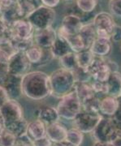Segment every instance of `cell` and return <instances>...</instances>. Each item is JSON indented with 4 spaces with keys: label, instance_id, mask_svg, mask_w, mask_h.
Segmentation results:
<instances>
[{
    "label": "cell",
    "instance_id": "cell-1",
    "mask_svg": "<svg viewBox=\"0 0 121 146\" xmlns=\"http://www.w3.org/2000/svg\"><path fill=\"white\" fill-rule=\"evenodd\" d=\"M21 91L29 99L41 101L47 98L51 95L49 76L40 71L29 72L22 76Z\"/></svg>",
    "mask_w": 121,
    "mask_h": 146
},
{
    "label": "cell",
    "instance_id": "cell-2",
    "mask_svg": "<svg viewBox=\"0 0 121 146\" xmlns=\"http://www.w3.org/2000/svg\"><path fill=\"white\" fill-rule=\"evenodd\" d=\"M51 95L61 98L65 95L74 91L76 80L73 73L71 71L59 68L53 72L50 76Z\"/></svg>",
    "mask_w": 121,
    "mask_h": 146
},
{
    "label": "cell",
    "instance_id": "cell-3",
    "mask_svg": "<svg viewBox=\"0 0 121 146\" xmlns=\"http://www.w3.org/2000/svg\"><path fill=\"white\" fill-rule=\"evenodd\" d=\"M92 132L95 141L111 143L115 137L121 135L120 124L116 123L112 117L102 116Z\"/></svg>",
    "mask_w": 121,
    "mask_h": 146
},
{
    "label": "cell",
    "instance_id": "cell-4",
    "mask_svg": "<svg viewBox=\"0 0 121 146\" xmlns=\"http://www.w3.org/2000/svg\"><path fill=\"white\" fill-rule=\"evenodd\" d=\"M26 19L33 27L34 30H41L52 27L56 19V12L53 8L41 5L32 11Z\"/></svg>",
    "mask_w": 121,
    "mask_h": 146
},
{
    "label": "cell",
    "instance_id": "cell-5",
    "mask_svg": "<svg viewBox=\"0 0 121 146\" xmlns=\"http://www.w3.org/2000/svg\"><path fill=\"white\" fill-rule=\"evenodd\" d=\"M59 99L57 107L55 108L59 118L66 120H74L82 110L81 103L76 93L72 91Z\"/></svg>",
    "mask_w": 121,
    "mask_h": 146
},
{
    "label": "cell",
    "instance_id": "cell-6",
    "mask_svg": "<svg viewBox=\"0 0 121 146\" xmlns=\"http://www.w3.org/2000/svg\"><path fill=\"white\" fill-rule=\"evenodd\" d=\"M114 64V62L107 61L105 58L95 57L94 60L87 70L94 80L106 82L111 72H118V65L113 67Z\"/></svg>",
    "mask_w": 121,
    "mask_h": 146
},
{
    "label": "cell",
    "instance_id": "cell-7",
    "mask_svg": "<svg viewBox=\"0 0 121 146\" xmlns=\"http://www.w3.org/2000/svg\"><path fill=\"white\" fill-rule=\"evenodd\" d=\"M92 24L95 29L96 36L99 37L111 38L113 32L117 26L114 16L105 11H101L96 14L92 21Z\"/></svg>",
    "mask_w": 121,
    "mask_h": 146
},
{
    "label": "cell",
    "instance_id": "cell-8",
    "mask_svg": "<svg viewBox=\"0 0 121 146\" xmlns=\"http://www.w3.org/2000/svg\"><path fill=\"white\" fill-rule=\"evenodd\" d=\"M102 117V115L99 112H91L81 110L73 121L76 128L84 134L92 132Z\"/></svg>",
    "mask_w": 121,
    "mask_h": 146
},
{
    "label": "cell",
    "instance_id": "cell-9",
    "mask_svg": "<svg viewBox=\"0 0 121 146\" xmlns=\"http://www.w3.org/2000/svg\"><path fill=\"white\" fill-rule=\"evenodd\" d=\"M7 72L17 76H24L29 72L32 64L28 60L25 52L14 53L7 61Z\"/></svg>",
    "mask_w": 121,
    "mask_h": 146
},
{
    "label": "cell",
    "instance_id": "cell-10",
    "mask_svg": "<svg viewBox=\"0 0 121 146\" xmlns=\"http://www.w3.org/2000/svg\"><path fill=\"white\" fill-rule=\"evenodd\" d=\"M22 77L6 73L0 76V85L4 89L9 99L17 100L22 95L21 91Z\"/></svg>",
    "mask_w": 121,
    "mask_h": 146
},
{
    "label": "cell",
    "instance_id": "cell-11",
    "mask_svg": "<svg viewBox=\"0 0 121 146\" xmlns=\"http://www.w3.org/2000/svg\"><path fill=\"white\" fill-rule=\"evenodd\" d=\"M11 39L15 40H30L34 34V29L26 18H22L13 22L9 26Z\"/></svg>",
    "mask_w": 121,
    "mask_h": 146
},
{
    "label": "cell",
    "instance_id": "cell-12",
    "mask_svg": "<svg viewBox=\"0 0 121 146\" xmlns=\"http://www.w3.org/2000/svg\"><path fill=\"white\" fill-rule=\"evenodd\" d=\"M0 114L6 127L11 123L23 118V109L17 100L8 99L0 107Z\"/></svg>",
    "mask_w": 121,
    "mask_h": 146
},
{
    "label": "cell",
    "instance_id": "cell-13",
    "mask_svg": "<svg viewBox=\"0 0 121 146\" xmlns=\"http://www.w3.org/2000/svg\"><path fill=\"white\" fill-rule=\"evenodd\" d=\"M0 17L9 27L16 21L25 18L22 16L16 0H0Z\"/></svg>",
    "mask_w": 121,
    "mask_h": 146
},
{
    "label": "cell",
    "instance_id": "cell-14",
    "mask_svg": "<svg viewBox=\"0 0 121 146\" xmlns=\"http://www.w3.org/2000/svg\"><path fill=\"white\" fill-rule=\"evenodd\" d=\"M83 24H84L83 20L80 17L76 15L68 13L63 16L57 35L66 36L76 34L78 33Z\"/></svg>",
    "mask_w": 121,
    "mask_h": 146
},
{
    "label": "cell",
    "instance_id": "cell-15",
    "mask_svg": "<svg viewBox=\"0 0 121 146\" xmlns=\"http://www.w3.org/2000/svg\"><path fill=\"white\" fill-rule=\"evenodd\" d=\"M25 54L31 64L47 63L53 58L50 49H42L35 44L28 48Z\"/></svg>",
    "mask_w": 121,
    "mask_h": 146
},
{
    "label": "cell",
    "instance_id": "cell-16",
    "mask_svg": "<svg viewBox=\"0 0 121 146\" xmlns=\"http://www.w3.org/2000/svg\"><path fill=\"white\" fill-rule=\"evenodd\" d=\"M57 38V32L52 27L41 30H35L33 34V43L42 49H50Z\"/></svg>",
    "mask_w": 121,
    "mask_h": 146
},
{
    "label": "cell",
    "instance_id": "cell-17",
    "mask_svg": "<svg viewBox=\"0 0 121 146\" xmlns=\"http://www.w3.org/2000/svg\"><path fill=\"white\" fill-rule=\"evenodd\" d=\"M90 50L95 57L105 58L108 56L112 50L111 38L96 36Z\"/></svg>",
    "mask_w": 121,
    "mask_h": 146
},
{
    "label": "cell",
    "instance_id": "cell-18",
    "mask_svg": "<svg viewBox=\"0 0 121 146\" xmlns=\"http://www.w3.org/2000/svg\"><path fill=\"white\" fill-rule=\"evenodd\" d=\"M120 107V97H112L106 95L100 100L99 113L105 117H112L116 110Z\"/></svg>",
    "mask_w": 121,
    "mask_h": 146
},
{
    "label": "cell",
    "instance_id": "cell-19",
    "mask_svg": "<svg viewBox=\"0 0 121 146\" xmlns=\"http://www.w3.org/2000/svg\"><path fill=\"white\" fill-rule=\"evenodd\" d=\"M68 129L59 121L47 125L46 136L52 141V143H60L65 141Z\"/></svg>",
    "mask_w": 121,
    "mask_h": 146
},
{
    "label": "cell",
    "instance_id": "cell-20",
    "mask_svg": "<svg viewBox=\"0 0 121 146\" xmlns=\"http://www.w3.org/2000/svg\"><path fill=\"white\" fill-rule=\"evenodd\" d=\"M50 51L53 58L57 59H59L68 53L72 52L68 42L63 37L59 35H57V38L55 39L52 46L50 47Z\"/></svg>",
    "mask_w": 121,
    "mask_h": 146
},
{
    "label": "cell",
    "instance_id": "cell-21",
    "mask_svg": "<svg viewBox=\"0 0 121 146\" xmlns=\"http://www.w3.org/2000/svg\"><path fill=\"white\" fill-rule=\"evenodd\" d=\"M37 119L42 121L45 125H49L59 120L58 112L52 106H44L37 111Z\"/></svg>",
    "mask_w": 121,
    "mask_h": 146
},
{
    "label": "cell",
    "instance_id": "cell-22",
    "mask_svg": "<svg viewBox=\"0 0 121 146\" xmlns=\"http://www.w3.org/2000/svg\"><path fill=\"white\" fill-rule=\"evenodd\" d=\"M78 33L83 41L85 50H90V46H92L93 42L97 36L92 22L84 23L78 32Z\"/></svg>",
    "mask_w": 121,
    "mask_h": 146
},
{
    "label": "cell",
    "instance_id": "cell-23",
    "mask_svg": "<svg viewBox=\"0 0 121 146\" xmlns=\"http://www.w3.org/2000/svg\"><path fill=\"white\" fill-rule=\"evenodd\" d=\"M107 87V95L112 97H120L121 80L120 72H111L108 80L106 81Z\"/></svg>",
    "mask_w": 121,
    "mask_h": 146
},
{
    "label": "cell",
    "instance_id": "cell-24",
    "mask_svg": "<svg viewBox=\"0 0 121 146\" xmlns=\"http://www.w3.org/2000/svg\"><path fill=\"white\" fill-rule=\"evenodd\" d=\"M46 127L42 121L36 119L31 123H29L27 127V136L32 141L39 139L46 136Z\"/></svg>",
    "mask_w": 121,
    "mask_h": 146
},
{
    "label": "cell",
    "instance_id": "cell-25",
    "mask_svg": "<svg viewBox=\"0 0 121 146\" xmlns=\"http://www.w3.org/2000/svg\"><path fill=\"white\" fill-rule=\"evenodd\" d=\"M74 92L79 98L80 103L96 95L92 88V85L88 82H76Z\"/></svg>",
    "mask_w": 121,
    "mask_h": 146
},
{
    "label": "cell",
    "instance_id": "cell-26",
    "mask_svg": "<svg viewBox=\"0 0 121 146\" xmlns=\"http://www.w3.org/2000/svg\"><path fill=\"white\" fill-rule=\"evenodd\" d=\"M22 16L26 18L32 11L42 5L41 0H16Z\"/></svg>",
    "mask_w": 121,
    "mask_h": 146
},
{
    "label": "cell",
    "instance_id": "cell-27",
    "mask_svg": "<svg viewBox=\"0 0 121 146\" xmlns=\"http://www.w3.org/2000/svg\"><path fill=\"white\" fill-rule=\"evenodd\" d=\"M28 124H29V123L23 117L20 119L11 123L8 126H7L6 128L10 131L16 138H18V137L26 135Z\"/></svg>",
    "mask_w": 121,
    "mask_h": 146
},
{
    "label": "cell",
    "instance_id": "cell-28",
    "mask_svg": "<svg viewBox=\"0 0 121 146\" xmlns=\"http://www.w3.org/2000/svg\"><path fill=\"white\" fill-rule=\"evenodd\" d=\"M76 58L77 66L79 68L87 69L94 60L95 56L91 53L90 50H85L80 52L76 53Z\"/></svg>",
    "mask_w": 121,
    "mask_h": 146
},
{
    "label": "cell",
    "instance_id": "cell-29",
    "mask_svg": "<svg viewBox=\"0 0 121 146\" xmlns=\"http://www.w3.org/2000/svg\"><path fill=\"white\" fill-rule=\"evenodd\" d=\"M84 141V133L73 127L67 131L65 141L74 146H80Z\"/></svg>",
    "mask_w": 121,
    "mask_h": 146
},
{
    "label": "cell",
    "instance_id": "cell-30",
    "mask_svg": "<svg viewBox=\"0 0 121 146\" xmlns=\"http://www.w3.org/2000/svg\"><path fill=\"white\" fill-rule=\"evenodd\" d=\"M62 37H63L68 42L72 52L78 53L82 50H85L84 43H83L81 37L80 36L79 33L70 35V36H62Z\"/></svg>",
    "mask_w": 121,
    "mask_h": 146
},
{
    "label": "cell",
    "instance_id": "cell-31",
    "mask_svg": "<svg viewBox=\"0 0 121 146\" xmlns=\"http://www.w3.org/2000/svg\"><path fill=\"white\" fill-rule=\"evenodd\" d=\"M99 0H75L76 7L85 15L90 14L96 9Z\"/></svg>",
    "mask_w": 121,
    "mask_h": 146
},
{
    "label": "cell",
    "instance_id": "cell-32",
    "mask_svg": "<svg viewBox=\"0 0 121 146\" xmlns=\"http://www.w3.org/2000/svg\"><path fill=\"white\" fill-rule=\"evenodd\" d=\"M60 64L62 68L68 70L71 72H73L76 68H77V63H76V53L70 52L59 58Z\"/></svg>",
    "mask_w": 121,
    "mask_h": 146
},
{
    "label": "cell",
    "instance_id": "cell-33",
    "mask_svg": "<svg viewBox=\"0 0 121 146\" xmlns=\"http://www.w3.org/2000/svg\"><path fill=\"white\" fill-rule=\"evenodd\" d=\"M100 98L98 95H94L89 99L81 102V107L83 110L91 112H99Z\"/></svg>",
    "mask_w": 121,
    "mask_h": 146
},
{
    "label": "cell",
    "instance_id": "cell-34",
    "mask_svg": "<svg viewBox=\"0 0 121 146\" xmlns=\"http://www.w3.org/2000/svg\"><path fill=\"white\" fill-rule=\"evenodd\" d=\"M16 137L7 128L0 132V143L2 146H14Z\"/></svg>",
    "mask_w": 121,
    "mask_h": 146
},
{
    "label": "cell",
    "instance_id": "cell-35",
    "mask_svg": "<svg viewBox=\"0 0 121 146\" xmlns=\"http://www.w3.org/2000/svg\"><path fill=\"white\" fill-rule=\"evenodd\" d=\"M72 73L76 82H89L90 80L92 79L88 70L85 68L77 67L72 72Z\"/></svg>",
    "mask_w": 121,
    "mask_h": 146
},
{
    "label": "cell",
    "instance_id": "cell-36",
    "mask_svg": "<svg viewBox=\"0 0 121 146\" xmlns=\"http://www.w3.org/2000/svg\"><path fill=\"white\" fill-rule=\"evenodd\" d=\"M108 7L110 14L113 16L120 18L121 16V0H109Z\"/></svg>",
    "mask_w": 121,
    "mask_h": 146
},
{
    "label": "cell",
    "instance_id": "cell-37",
    "mask_svg": "<svg viewBox=\"0 0 121 146\" xmlns=\"http://www.w3.org/2000/svg\"><path fill=\"white\" fill-rule=\"evenodd\" d=\"M91 85L96 95L98 94H102L104 96L107 95V87L106 82H100L94 80L93 84H91Z\"/></svg>",
    "mask_w": 121,
    "mask_h": 146
},
{
    "label": "cell",
    "instance_id": "cell-38",
    "mask_svg": "<svg viewBox=\"0 0 121 146\" xmlns=\"http://www.w3.org/2000/svg\"><path fill=\"white\" fill-rule=\"evenodd\" d=\"M14 146H33V141L27 135H25L16 138Z\"/></svg>",
    "mask_w": 121,
    "mask_h": 146
},
{
    "label": "cell",
    "instance_id": "cell-39",
    "mask_svg": "<svg viewBox=\"0 0 121 146\" xmlns=\"http://www.w3.org/2000/svg\"><path fill=\"white\" fill-rule=\"evenodd\" d=\"M52 141L47 136L33 141V146H52Z\"/></svg>",
    "mask_w": 121,
    "mask_h": 146
},
{
    "label": "cell",
    "instance_id": "cell-40",
    "mask_svg": "<svg viewBox=\"0 0 121 146\" xmlns=\"http://www.w3.org/2000/svg\"><path fill=\"white\" fill-rule=\"evenodd\" d=\"M41 2H42V5L54 9L59 4L61 0H41Z\"/></svg>",
    "mask_w": 121,
    "mask_h": 146
},
{
    "label": "cell",
    "instance_id": "cell-41",
    "mask_svg": "<svg viewBox=\"0 0 121 146\" xmlns=\"http://www.w3.org/2000/svg\"><path fill=\"white\" fill-rule=\"evenodd\" d=\"M111 41L113 42H120V26L117 25V26L115 29V30L113 32L112 35L111 36Z\"/></svg>",
    "mask_w": 121,
    "mask_h": 146
},
{
    "label": "cell",
    "instance_id": "cell-42",
    "mask_svg": "<svg viewBox=\"0 0 121 146\" xmlns=\"http://www.w3.org/2000/svg\"><path fill=\"white\" fill-rule=\"evenodd\" d=\"M8 99H9V98H8L7 94L6 93V91L0 85V107L3 106V104H4Z\"/></svg>",
    "mask_w": 121,
    "mask_h": 146
},
{
    "label": "cell",
    "instance_id": "cell-43",
    "mask_svg": "<svg viewBox=\"0 0 121 146\" xmlns=\"http://www.w3.org/2000/svg\"><path fill=\"white\" fill-rule=\"evenodd\" d=\"M6 73H7V63L0 62V76H3Z\"/></svg>",
    "mask_w": 121,
    "mask_h": 146
},
{
    "label": "cell",
    "instance_id": "cell-44",
    "mask_svg": "<svg viewBox=\"0 0 121 146\" xmlns=\"http://www.w3.org/2000/svg\"><path fill=\"white\" fill-rule=\"evenodd\" d=\"M93 146H112L110 143L106 142H101V141H95Z\"/></svg>",
    "mask_w": 121,
    "mask_h": 146
},
{
    "label": "cell",
    "instance_id": "cell-45",
    "mask_svg": "<svg viewBox=\"0 0 121 146\" xmlns=\"http://www.w3.org/2000/svg\"><path fill=\"white\" fill-rule=\"evenodd\" d=\"M4 128H5V123H4V121H3V119L2 115L0 114V132L3 130Z\"/></svg>",
    "mask_w": 121,
    "mask_h": 146
},
{
    "label": "cell",
    "instance_id": "cell-46",
    "mask_svg": "<svg viewBox=\"0 0 121 146\" xmlns=\"http://www.w3.org/2000/svg\"><path fill=\"white\" fill-rule=\"evenodd\" d=\"M55 146H74L72 145H70L69 143L66 142V141H63V142H60V143H57L55 144Z\"/></svg>",
    "mask_w": 121,
    "mask_h": 146
},
{
    "label": "cell",
    "instance_id": "cell-47",
    "mask_svg": "<svg viewBox=\"0 0 121 146\" xmlns=\"http://www.w3.org/2000/svg\"><path fill=\"white\" fill-rule=\"evenodd\" d=\"M62 1V0H61ZM63 1H65V2H70V1H72V0H63Z\"/></svg>",
    "mask_w": 121,
    "mask_h": 146
},
{
    "label": "cell",
    "instance_id": "cell-48",
    "mask_svg": "<svg viewBox=\"0 0 121 146\" xmlns=\"http://www.w3.org/2000/svg\"><path fill=\"white\" fill-rule=\"evenodd\" d=\"M0 11H1V7H0Z\"/></svg>",
    "mask_w": 121,
    "mask_h": 146
},
{
    "label": "cell",
    "instance_id": "cell-49",
    "mask_svg": "<svg viewBox=\"0 0 121 146\" xmlns=\"http://www.w3.org/2000/svg\"><path fill=\"white\" fill-rule=\"evenodd\" d=\"M0 146H2V145H1V143H0Z\"/></svg>",
    "mask_w": 121,
    "mask_h": 146
}]
</instances>
